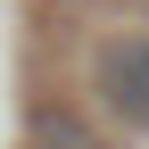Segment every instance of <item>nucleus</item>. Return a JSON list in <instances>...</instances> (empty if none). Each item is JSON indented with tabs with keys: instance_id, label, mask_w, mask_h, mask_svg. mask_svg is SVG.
Masks as SVG:
<instances>
[{
	"instance_id": "obj_1",
	"label": "nucleus",
	"mask_w": 149,
	"mask_h": 149,
	"mask_svg": "<svg viewBox=\"0 0 149 149\" xmlns=\"http://www.w3.org/2000/svg\"><path fill=\"white\" fill-rule=\"evenodd\" d=\"M91 91H100L108 116L149 124V33H116V42L91 50Z\"/></svg>"
}]
</instances>
